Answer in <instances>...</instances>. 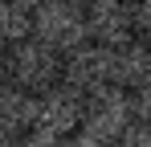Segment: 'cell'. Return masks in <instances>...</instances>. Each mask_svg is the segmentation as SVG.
<instances>
[{
	"instance_id": "3957f363",
	"label": "cell",
	"mask_w": 151,
	"mask_h": 147,
	"mask_svg": "<svg viewBox=\"0 0 151 147\" xmlns=\"http://www.w3.org/2000/svg\"><path fill=\"white\" fill-rule=\"evenodd\" d=\"M61 70H65V53L41 37H29L12 49V82L33 90V94H45L49 86H57Z\"/></svg>"
},
{
	"instance_id": "6da1fadb",
	"label": "cell",
	"mask_w": 151,
	"mask_h": 147,
	"mask_svg": "<svg viewBox=\"0 0 151 147\" xmlns=\"http://www.w3.org/2000/svg\"><path fill=\"white\" fill-rule=\"evenodd\" d=\"M33 37L49 41L53 49L70 53V49L90 41V21L86 8L74 0H45L41 8H33Z\"/></svg>"
},
{
	"instance_id": "9c48e42d",
	"label": "cell",
	"mask_w": 151,
	"mask_h": 147,
	"mask_svg": "<svg viewBox=\"0 0 151 147\" xmlns=\"http://www.w3.org/2000/svg\"><path fill=\"white\" fill-rule=\"evenodd\" d=\"M29 37H33V8L17 4V0H0V45L17 49Z\"/></svg>"
},
{
	"instance_id": "7a4b0ae2",
	"label": "cell",
	"mask_w": 151,
	"mask_h": 147,
	"mask_svg": "<svg viewBox=\"0 0 151 147\" xmlns=\"http://www.w3.org/2000/svg\"><path fill=\"white\" fill-rule=\"evenodd\" d=\"M131 127H135V98H131V90H123V86H102L94 94H86L82 131L98 135L106 143H119Z\"/></svg>"
},
{
	"instance_id": "ba28073f",
	"label": "cell",
	"mask_w": 151,
	"mask_h": 147,
	"mask_svg": "<svg viewBox=\"0 0 151 147\" xmlns=\"http://www.w3.org/2000/svg\"><path fill=\"white\" fill-rule=\"evenodd\" d=\"M37 110H41V98L17 86V82H4L0 86V131L4 135H21L25 139L29 131L37 127Z\"/></svg>"
},
{
	"instance_id": "5b68a950",
	"label": "cell",
	"mask_w": 151,
	"mask_h": 147,
	"mask_svg": "<svg viewBox=\"0 0 151 147\" xmlns=\"http://www.w3.org/2000/svg\"><path fill=\"white\" fill-rule=\"evenodd\" d=\"M86 21H90V41L98 45H123L135 33V0H94L86 4Z\"/></svg>"
},
{
	"instance_id": "5bb4252c",
	"label": "cell",
	"mask_w": 151,
	"mask_h": 147,
	"mask_svg": "<svg viewBox=\"0 0 151 147\" xmlns=\"http://www.w3.org/2000/svg\"><path fill=\"white\" fill-rule=\"evenodd\" d=\"M70 147H114V143H106V139L90 135V131H74L70 135Z\"/></svg>"
},
{
	"instance_id": "277c9868",
	"label": "cell",
	"mask_w": 151,
	"mask_h": 147,
	"mask_svg": "<svg viewBox=\"0 0 151 147\" xmlns=\"http://www.w3.org/2000/svg\"><path fill=\"white\" fill-rule=\"evenodd\" d=\"M41 98V110H37V127H45V131H53V135H74V131H82V119H86V94L78 90V86H70L65 78L57 82V86H49Z\"/></svg>"
},
{
	"instance_id": "30bf717a",
	"label": "cell",
	"mask_w": 151,
	"mask_h": 147,
	"mask_svg": "<svg viewBox=\"0 0 151 147\" xmlns=\"http://www.w3.org/2000/svg\"><path fill=\"white\" fill-rule=\"evenodd\" d=\"M21 147H70V135H53L45 127H33L25 139H21Z\"/></svg>"
},
{
	"instance_id": "8fae6325",
	"label": "cell",
	"mask_w": 151,
	"mask_h": 147,
	"mask_svg": "<svg viewBox=\"0 0 151 147\" xmlns=\"http://www.w3.org/2000/svg\"><path fill=\"white\" fill-rule=\"evenodd\" d=\"M114 147H151V122H139V119H135V127H131Z\"/></svg>"
},
{
	"instance_id": "7c38bea8",
	"label": "cell",
	"mask_w": 151,
	"mask_h": 147,
	"mask_svg": "<svg viewBox=\"0 0 151 147\" xmlns=\"http://www.w3.org/2000/svg\"><path fill=\"white\" fill-rule=\"evenodd\" d=\"M135 33L151 41V0H135Z\"/></svg>"
},
{
	"instance_id": "4fadbf2b",
	"label": "cell",
	"mask_w": 151,
	"mask_h": 147,
	"mask_svg": "<svg viewBox=\"0 0 151 147\" xmlns=\"http://www.w3.org/2000/svg\"><path fill=\"white\" fill-rule=\"evenodd\" d=\"M131 98H135V119H139V122H151V82L139 86V90H131Z\"/></svg>"
},
{
	"instance_id": "9a60e30c",
	"label": "cell",
	"mask_w": 151,
	"mask_h": 147,
	"mask_svg": "<svg viewBox=\"0 0 151 147\" xmlns=\"http://www.w3.org/2000/svg\"><path fill=\"white\" fill-rule=\"evenodd\" d=\"M4 82H12V49L0 45V86Z\"/></svg>"
},
{
	"instance_id": "52a82bcc",
	"label": "cell",
	"mask_w": 151,
	"mask_h": 147,
	"mask_svg": "<svg viewBox=\"0 0 151 147\" xmlns=\"http://www.w3.org/2000/svg\"><path fill=\"white\" fill-rule=\"evenodd\" d=\"M110 49V82L123 90H139L151 82V41L131 37L123 45H106Z\"/></svg>"
},
{
	"instance_id": "8992f818",
	"label": "cell",
	"mask_w": 151,
	"mask_h": 147,
	"mask_svg": "<svg viewBox=\"0 0 151 147\" xmlns=\"http://www.w3.org/2000/svg\"><path fill=\"white\" fill-rule=\"evenodd\" d=\"M61 78H65L70 86H78L82 94H94L102 86H114V82H110V49L98 45V41H86V45L70 49Z\"/></svg>"
},
{
	"instance_id": "2e32d148",
	"label": "cell",
	"mask_w": 151,
	"mask_h": 147,
	"mask_svg": "<svg viewBox=\"0 0 151 147\" xmlns=\"http://www.w3.org/2000/svg\"><path fill=\"white\" fill-rule=\"evenodd\" d=\"M0 147H21V135H4L0 131Z\"/></svg>"
},
{
	"instance_id": "e0dca14e",
	"label": "cell",
	"mask_w": 151,
	"mask_h": 147,
	"mask_svg": "<svg viewBox=\"0 0 151 147\" xmlns=\"http://www.w3.org/2000/svg\"><path fill=\"white\" fill-rule=\"evenodd\" d=\"M17 4H25V8H41L45 0H17Z\"/></svg>"
},
{
	"instance_id": "ac0fdd59",
	"label": "cell",
	"mask_w": 151,
	"mask_h": 147,
	"mask_svg": "<svg viewBox=\"0 0 151 147\" xmlns=\"http://www.w3.org/2000/svg\"><path fill=\"white\" fill-rule=\"evenodd\" d=\"M74 4H82V8H86V4H94V0H74Z\"/></svg>"
}]
</instances>
